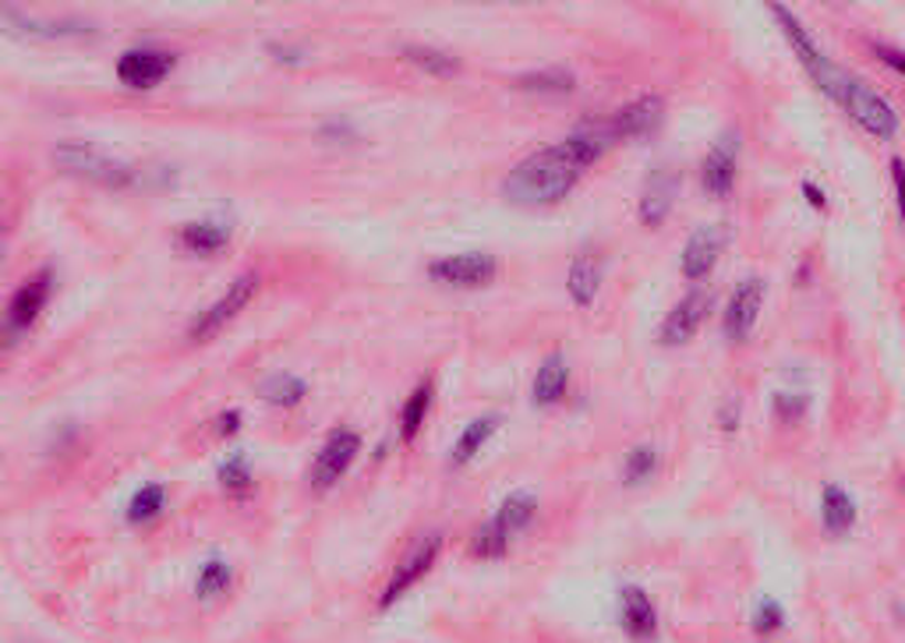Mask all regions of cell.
I'll return each mask as SVG.
<instances>
[{"mask_svg":"<svg viewBox=\"0 0 905 643\" xmlns=\"http://www.w3.org/2000/svg\"><path fill=\"white\" fill-rule=\"evenodd\" d=\"M584 170L587 167L566 149V141H555V146H545L531 152L528 159H520V164L506 173L502 194L506 202L523 205V209H549L566 199L576 188V181L584 177Z\"/></svg>","mask_w":905,"mask_h":643,"instance_id":"6da1fadb","label":"cell"},{"mask_svg":"<svg viewBox=\"0 0 905 643\" xmlns=\"http://www.w3.org/2000/svg\"><path fill=\"white\" fill-rule=\"evenodd\" d=\"M53 164L61 170L82 177V181H93L103 188H138L142 170H135L132 164H124L121 156L103 152L100 146H58L53 149Z\"/></svg>","mask_w":905,"mask_h":643,"instance_id":"7a4b0ae2","label":"cell"},{"mask_svg":"<svg viewBox=\"0 0 905 643\" xmlns=\"http://www.w3.org/2000/svg\"><path fill=\"white\" fill-rule=\"evenodd\" d=\"M828 99H835L863 131H871L877 138H895L898 135L895 106L884 96H877L871 85H863L856 75H842V82L835 85V93H831Z\"/></svg>","mask_w":905,"mask_h":643,"instance_id":"3957f363","label":"cell"},{"mask_svg":"<svg viewBox=\"0 0 905 643\" xmlns=\"http://www.w3.org/2000/svg\"><path fill=\"white\" fill-rule=\"evenodd\" d=\"M768 11L774 14L778 29L786 32V40L792 43L795 57L803 61V67H807V75L813 78V85H818L824 96H831V93H835V85L842 82V75H845V71H842V67H839L835 61H828V57H824V50H821L818 43H813V35H810V32L803 29V22H800V18H795V14H792L789 8H782V4H771Z\"/></svg>","mask_w":905,"mask_h":643,"instance_id":"277c9868","label":"cell"},{"mask_svg":"<svg viewBox=\"0 0 905 643\" xmlns=\"http://www.w3.org/2000/svg\"><path fill=\"white\" fill-rule=\"evenodd\" d=\"M259 283H262V280H259L256 270H245V273L227 287V294L216 297L212 305L191 322V326H188V339H195V344H198V339H209V336H216L220 329H227L230 322L238 318V315L251 305V301H256Z\"/></svg>","mask_w":905,"mask_h":643,"instance_id":"5b68a950","label":"cell"},{"mask_svg":"<svg viewBox=\"0 0 905 643\" xmlns=\"http://www.w3.org/2000/svg\"><path fill=\"white\" fill-rule=\"evenodd\" d=\"M357 453H361V435L351 432V428H333L330 439L322 442L312 471H308V485H312L315 492H330L336 481L351 471Z\"/></svg>","mask_w":905,"mask_h":643,"instance_id":"8992f818","label":"cell"},{"mask_svg":"<svg viewBox=\"0 0 905 643\" xmlns=\"http://www.w3.org/2000/svg\"><path fill=\"white\" fill-rule=\"evenodd\" d=\"M428 276L443 287H485L499 276V259L488 252H464L446 255L428 265Z\"/></svg>","mask_w":905,"mask_h":643,"instance_id":"52a82bcc","label":"cell"},{"mask_svg":"<svg viewBox=\"0 0 905 643\" xmlns=\"http://www.w3.org/2000/svg\"><path fill=\"white\" fill-rule=\"evenodd\" d=\"M439 548H443V538L439 534H428V538H422L418 545H414L407 551V559L396 566V573L389 577V583L383 587V598H378V609H393L396 601H401L414 583H418L431 566H436L439 559Z\"/></svg>","mask_w":905,"mask_h":643,"instance_id":"ba28073f","label":"cell"},{"mask_svg":"<svg viewBox=\"0 0 905 643\" xmlns=\"http://www.w3.org/2000/svg\"><path fill=\"white\" fill-rule=\"evenodd\" d=\"M174 64H177V57L170 50L135 46V50L121 53L117 78H121V85H128V88H156L174 71Z\"/></svg>","mask_w":905,"mask_h":643,"instance_id":"9c48e42d","label":"cell"},{"mask_svg":"<svg viewBox=\"0 0 905 643\" xmlns=\"http://www.w3.org/2000/svg\"><path fill=\"white\" fill-rule=\"evenodd\" d=\"M760 305H764V280L750 276L732 291L729 305H726V318H721V329H726L732 344H743V339L753 333Z\"/></svg>","mask_w":905,"mask_h":643,"instance_id":"30bf717a","label":"cell"},{"mask_svg":"<svg viewBox=\"0 0 905 643\" xmlns=\"http://www.w3.org/2000/svg\"><path fill=\"white\" fill-rule=\"evenodd\" d=\"M50 287H53L50 270H40L32 280H25L22 287L14 291L11 305H8V318H4V329H8L11 339L32 329V322L40 318V312H43V305H46V297H50Z\"/></svg>","mask_w":905,"mask_h":643,"instance_id":"8fae6325","label":"cell"},{"mask_svg":"<svg viewBox=\"0 0 905 643\" xmlns=\"http://www.w3.org/2000/svg\"><path fill=\"white\" fill-rule=\"evenodd\" d=\"M736 159H739V131H726L700 164L704 191H711L715 199H726V194L732 191V185H736V167H739Z\"/></svg>","mask_w":905,"mask_h":643,"instance_id":"7c38bea8","label":"cell"},{"mask_svg":"<svg viewBox=\"0 0 905 643\" xmlns=\"http://www.w3.org/2000/svg\"><path fill=\"white\" fill-rule=\"evenodd\" d=\"M563 141L584 167H591V164H599V159L615 146V141H623V135H620V128H615L612 117H587V120L576 124V128Z\"/></svg>","mask_w":905,"mask_h":643,"instance_id":"4fadbf2b","label":"cell"},{"mask_svg":"<svg viewBox=\"0 0 905 643\" xmlns=\"http://www.w3.org/2000/svg\"><path fill=\"white\" fill-rule=\"evenodd\" d=\"M708 308H711V294H704V291H690V294H686L679 305L665 315V322H662V333H658L662 347L690 344V339L697 336V329H700L704 315H708Z\"/></svg>","mask_w":905,"mask_h":643,"instance_id":"5bb4252c","label":"cell"},{"mask_svg":"<svg viewBox=\"0 0 905 643\" xmlns=\"http://www.w3.org/2000/svg\"><path fill=\"white\" fill-rule=\"evenodd\" d=\"M721 247H726V230L718 226H700L690 234L683 247V276L704 280L715 273V265L721 259Z\"/></svg>","mask_w":905,"mask_h":643,"instance_id":"9a60e30c","label":"cell"},{"mask_svg":"<svg viewBox=\"0 0 905 643\" xmlns=\"http://www.w3.org/2000/svg\"><path fill=\"white\" fill-rule=\"evenodd\" d=\"M620 622H623V630L630 633V640H637V643H651L658 636V612H655V604H651V598L641 591L637 583H626L623 587V594H620Z\"/></svg>","mask_w":905,"mask_h":643,"instance_id":"2e32d148","label":"cell"},{"mask_svg":"<svg viewBox=\"0 0 905 643\" xmlns=\"http://www.w3.org/2000/svg\"><path fill=\"white\" fill-rule=\"evenodd\" d=\"M615 128H620L623 138H647L662 131L665 124V99L662 96H637L633 103H626L623 110L612 114Z\"/></svg>","mask_w":905,"mask_h":643,"instance_id":"e0dca14e","label":"cell"},{"mask_svg":"<svg viewBox=\"0 0 905 643\" xmlns=\"http://www.w3.org/2000/svg\"><path fill=\"white\" fill-rule=\"evenodd\" d=\"M676 194H679V173H673L668 167H658L647 177L644 194H641V223L658 226L668 212H673Z\"/></svg>","mask_w":905,"mask_h":643,"instance_id":"ac0fdd59","label":"cell"},{"mask_svg":"<svg viewBox=\"0 0 905 643\" xmlns=\"http://www.w3.org/2000/svg\"><path fill=\"white\" fill-rule=\"evenodd\" d=\"M4 18V29L8 32H22V35H43V40H58V35H82V32H93V25L79 22V18H25L18 14L14 8H4L0 11Z\"/></svg>","mask_w":905,"mask_h":643,"instance_id":"d6986e66","label":"cell"},{"mask_svg":"<svg viewBox=\"0 0 905 643\" xmlns=\"http://www.w3.org/2000/svg\"><path fill=\"white\" fill-rule=\"evenodd\" d=\"M177 244L191 255H220L230 244V226L220 220H191L177 230Z\"/></svg>","mask_w":905,"mask_h":643,"instance_id":"ffe728a7","label":"cell"},{"mask_svg":"<svg viewBox=\"0 0 905 643\" xmlns=\"http://www.w3.org/2000/svg\"><path fill=\"white\" fill-rule=\"evenodd\" d=\"M570 389V368H566V357L563 354H549L545 361H541L538 375H534V389H531V400L538 407H555L559 400L566 397Z\"/></svg>","mask_w":905,"mask_h":643,"instance_id":"44dd1931","label":"cell"},{"mask_svg":"<svg viewBox=\"0 0 905 643\" xmlns=\"http://www.w3.org/2000/svg\"><path fill=\"white\" fill-rule=\"evenodd\" d=\"M599 287H602V265L591 252H581L570 265V276H566V291L573 297L576 308H587L594 297H599Z\"/></svg>","mask_w":905,"mask_h":643,"instance_id":"7402d4cb","label":"cell"},{"mask_svg":"<svg viewBox=\"0 0 905 643\" xmlns=\"http://www.w3.org/2000/svg\"><path fill=\"white\" fill-rule=\"evenodd\" d=\"M499 424H502L499 414H485V418H478V421H470V424L464 428V432H460L457 445H452L449 467H467V463L481 453V445H488V439H492V435L499 432Z\"/></svg>","mask_w":905,"mask_h":643,"instance_id":"603a6c76","label":"cell"},{"mask_svg":"<svg viewBox=\"0 0 905 643\" xmlns=\"http://www.w3.org/2000/svg\"><path fill=\"white\" fill-rule=\"evenodd\" d=\"M821 520L828 527V534H849L856 524V503H853V495H849L845 488L839 485H828L824 495H821Z\"/></svg>","mask_w":905,"mask_h":643,"instance_id":"cb8c5ba5","label":"cell"},{"mask_svg":"<svg viewBox=\"0 0 905 643\" xmlns=\"http://www.w3.org/2000/svg\"><path fill=\"white\" fill-rule=\"evenodd\" d=\"M534 513H538V495L534 492H510L502 498V506H499V513L492 516V520L513 538L517 530H523L534 520Z\"/></svg>","mask_w":905,"mask_h":643,"instance_id":"d4e9b609","label":"cell"},{"mask_svg":"<svg viewBox=\"0 0 905 643\" xmlns=\"http://www.w3.org/2000/svg\"><path fill=\"white\" fill-rule=\"evenodd\" d=\"M431 400H436V389H431V382H422V386L414 389L410 397L404 400V410H401V439H404V442H414V439H418V432L425 428L428 410H431Z\"/></svg>","mask_w":905,"mask_h":643,"instance_id":"484cf974","label":"cell"},{"mask_svg":"<svg viewBox=\"0 0 905 643\" xmlns=\"http://www.w3.org/2000/svg\"><path fill=\"white\" fill-rule=\"evenodd\" d=\"M259 392H262L266 403L283 407V410H294L308 397V382L298 379V375H269Z\"/></svg>","mask_w":905,"mask_h":643,"instance_id":"4316f807","label":"cell"},{"mask_svg":"<svg viewBox=\"0 0 905 643\" xmlns=\"http://www.w3.org/2000/svg\"><path fill=\"white\" fill-rule=\"evenodd\" d=\"M401 53H404V57L414 67H422L425 75H436V78H452L460 71V61L449 57L446 50H436V46H414V43H407Z\"/></svg>","mask_w":905,"mask_h":643,"instance_id":"83f0119b","label":"cell"},{"mask_svg":"<svg viewBox=\"0 0 905 643\" xmlns=\"http://www.w3.org/2000/svg\"><path fill=\"white\" fill-rule=\"evenodd\" d=\"M163 509H167V488H163V485H142L132 495L128 513H124V516H128V524H135V527L142 524V527H146V524L156 520Z\"/></svg>","mask_w":905,"mask_h":643,"instance_id":"f1b7e54d","label":"cell"},{"mask_svg":"<svg viewBox=\"0 0 905 643\" xmlns=\"http://www.w3.org/2000/svg\"><path fill=\"white\" fill-rule=\"evenodd\" d=\"M220 488L227 492V495H238V498H245L251 488H256V474H251V467H248V456L245 453H230L223 463H220Z\"/></svg>","mask_w":905,"mask_h":643,"instance_id":"f546056e","label":"cell"},{"mask_svg":"<svg viewBox=\"0 0 905 643\" xmlns=\"http://www.w3.org/2000/svg\"><path fill=\"white\" fill-rule=\"evenodd\" d=\"M506 548H510V534H506L496 520L478 527L475 538H470V556L475 559H502Z\"/></svg>","mask_w":905,"mask_h":643,"instance_id":"4dcf8cb0","label":"cell"},{"mask_svg":"<svg viewBox=\"0 0 905 643\" xmlns=\"http://www.w3.org/2000/svg\"><path fill=\"white\" fill-rule=\"evenodd\" d=\"M658 471V450L655 445H633L626 453V463H623V481L626 485H644V481Z\"/></svg>","mask_w":905,"mask_h":643,"instance_id":"1f68e13d","label":"cell"},{"mask_svg":"<svg viewBox=\"0 0 905 643\" xmlns=\"http://www.w3.org/2000/svg\"><path fill=\"white\" fill-rule=\"evenodd\" d=\"M230 583H233L230 566H227L223 559H209V562L202 566V573H198L195 591H198V598H216V594H223Z\"/></svg>","mask_w":905,"mask_h":643,"instance_id":"d6a6232c","label":"cell"},{"mask_svg":"<svg viewBox=\"0 0 905 643\" xmlns=\"http://www.w3.org/2000/svg\"><path fill=\"white\" fill-rule=\"evenodd\" d=\"M750 626H753V633H757V636H774L778 630L786 626V609H782V604H778V601H771V598L757 601Z\"/></svg>","mask_w":905,"mask_h":643,"instance_id":"836d02e7","label":"cell"},{"mask_svg":"<svg viewBox=\"0 0 905 643\" xmlns=\"http://www.w3.org/2000/svg\"><path fill=\"white\" fill-rule=\"evenodd\" d=\"M520 85L531 88V93H570L573 75L570 71H538V75H523Z\"/></svg>","mask_w":905,"mask_h":643,"instance_id":"e575fe53","label":"cell"},{"mask_svg":"<svg viewBox=\"0 0 905 643\" xmlns=\"http://www.w3.org/2000/svg\"><path fill=\"white\" fill-rule=\"evenodd\" d=\"M803 410H807V397L803 392H778L774 397V414L782 418V421H795V418H803Z\"/></svg>","mask_w":905,"mask_h":643,"instance_id":"d590c367","label":"cell"},{"mask_svg":"<svg viewBox=\"0 0 905 643\" xmlns=\"http://www.w3.org/2000/svg\"><path fill=\"white\" fill-rule=\"evenodd\" d=\"M266 50H269V57H277L280 64H304V57H308L304 50H298V46H283V43H269Z\"/></svg>","mask_w":905,"mask_h":643,"instance_id":"8d00e7d4","label":"cell"},{"mask_svg":"<svg viewBox=\"0 0 905 643\" xmlns=\"http://www.w3.org/2000/svg\"><path fill=\"white\" fill-rule=\"evenodd\" d=\"M216 432L227 435V439L238 435L241 432V410H227V414L216 418Z\"/></svg>","mask_w":905,"mask_h":643,"instance_id":"74e56055","label":"cell"},{"mask_svg":"<svg viewBox=\"0 0 905 643\" xmlns=\"http://www.w3.org/2000/svg\"><path fill=\"white\" fill-rule=\"evenodd\" d=\"M892 181H895V199H898V212L905 223V164L902 159H892Z\"/></svg>","mask_w":905,"mask_h":643,"instance_id":"f35d334b","label":"cell"},{"mask_svg":"<svg viewBox=\"0 0 905 643\" xmlns=\"http://www.w3.org/2000/svg\"><path fill=\"white\" fill-rule=\"evenodd\" d=\"M874 53H877V57H881L884 64H888L892 71H898V75L905 78V53H902V50H892V46H874Z\"/></svg>","mask_w":905,"mask_h":643,"instance_id":"ab89813d","label":"cell"},{"mask_svg":"<svg viewBox=\"0 0 905 643\" xmlns=\"http://www.w3.org/2000/svg\"><path fill=\"white\" fill-rule=\"evenodd\" d=\"M803 199H807L813 209H824V205H828V199H824V188H818L813 181H803Z\"/></svg>","mask_w":905,"mask_h":643,"instance_id":"60d3db41","label":"cell"},{"mask_svg":"<svg viewBox=\"0 0 905 643\" xmlns=\"http://www.w3.org/2000/svg\"><path fill=\"white\" fill-rule=\"evenodd\" d=\"M736 424H739V403H729L726 410H721V428H726V432H736Z\"/></svg>","mask_w":905,"mask_h":643,"instance_id":"b9f144b4","label":"cell"}]
</instances>
